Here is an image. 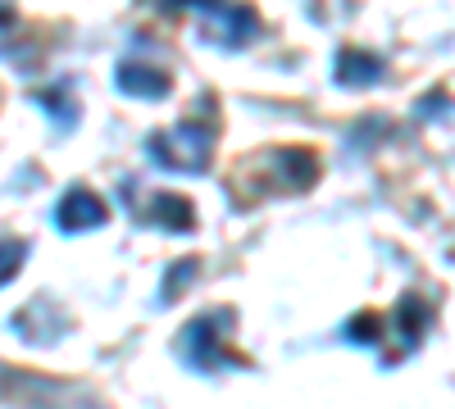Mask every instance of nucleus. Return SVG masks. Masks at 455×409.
Segmentation results:
<instances>
[{
  "label": "nucleus",
  "mask_w": 455,
  "mask_h": 409,
  "mask_svg": "<svg viewBox=\"0 0 455 409\" xmlns=\"http://www.w3.org/2000/svg\"><path fill=\"white\" fill-rule=\"evenodd\" d=\"M156 160L164 169H187V173L205 169V160H210V128L182 123L169 137H156Z\"/></svg>",
  "instance_id": "nucleus-1"
},
{
  "label": "nucleus",
  "mask_w": 455,
  "mask_h": 409,
  "mask_svg": "<svg viewBox=\"0 0 455 409\" xmlns=\"http://www.w3.org/2000/svg\"><path fill=\"white\" fill-rule=\"evenodd\" d=\"M60 223H64V228H96V223H105L100 196H92V192H83V187H73V192L60 201Z\"/></svg>",
  "instance_id": "nucleus-2"
},
{
  "label": "nucleus",
  "mask_w": 455,
  "mask_h": 409,
  "mask_svg": "<svg viewBox=\"0 0 455 409\" xmlns=\"http://www.w3.org/2000/svg\"><path fill=\"white\" fill-rule=\"evenodd\" d=\"M119 87L128 96H150V100H160L169 91V78L160 68H137V64H119Z\"/></svg>",
  "instance_id": "nucleus-3"
},
{
  "label": "nucleus",
  "mask_w": 455,
  "mask_h": 409,
  "mask_svg": "<svg viewBox=\"0 0 455 409\" xmlns=\"http://www.w3.org/2000/svg\"><path fill=\"white\" fill-rule=\"evenodd\" d=\"M23 241H5V246H0V282H5L14 269H19V259H23Z\"/></svg>",
  "instance_id": "nucleus-4"
},
{
  "label": "nucleus",
  "mask_w": 455,
  "mask_h": 409,
  "mask_svg": "<svg viewBox=\"0 0 455 409\" xmlns=\"http://www.w3.org/2000/svg\"><path fill=\"white\" fill-rule=\"evenodd\" d=\"M5 19H10V14H5V10H0V23H5Z\"/></svg>",
  "instance_id": "nucleus-5"
}]
</instances>
